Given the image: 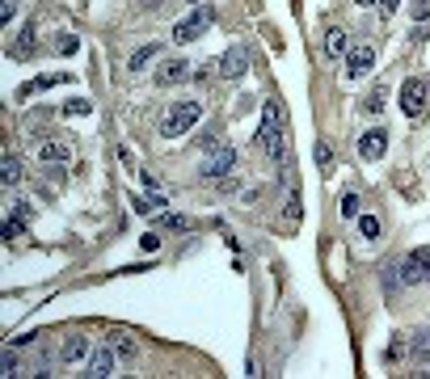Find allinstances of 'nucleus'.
Segmentation results:
<instances>
[{"instance_id": "6e6552de", "label": "nucleus", "mask_w": 430, "mask_h": 379, "mask_svg": "<svg viewBox=\"0 0 430 379\" xmlns=\"http://www.w3.org/2000/svg\"><path fill=\"white\" fill-rule=\"evenodd\" d=\"M372 63H376V47H350L346 51V76H363V72H372Z\"/></svg>"}, {"instance_id": "9b49d317", "label": "nucleus", "mask_w": 430, "mask_h": 379, "mask_svg": "<svg viewBox=\"0 0 430 379\" xmlns=\"http://www.w3.org/2000/svg\"><path fill=\"white\" fill-rule=\"evenodd\" d=\"M89 350H93V341H89L85 333H72V337L63 341V350H59V363H76V358H89Z\"/></svg>"}, {"instance_id": "f257e3e1", "label": "nucleus", "mask_w": 430, "mask_h": 379, "mask_svg": "<svg viewBox=\"0 0 430 379\" xmlns=\"http://www.w3.org/2000/svg\"><path fill=\"white\" fill-rule=\"evenodd\" d=\"M283 127H287V110H283V101L279 97H270L266 105H262V127H257V143H262V152L279 165L287 156V135H283Z\"/></svg>"}, {"instance_id": "0eeeda50", "label": "nucleus", "mask_w": 430, "mask_h": 379, "mask_svg": "<svg viewBox=\"0 0 430 379\" xmlns=\"http://www.w3.org/2000/svg\"><path fill=\"white\" fill-rule=\"evenodd\" d=\"M114 354H118L114 346H93V350H89V358H85V371H89L93 379L114 375Z\"/></svg>"}, {"instance_id": "473e14b6", "label": "nucleus", "mask_w": 430, "mask_h": 379, "mask_svg": "<svg viewBox=\"0 0 430 379\" xmlns=\"http://www.w3.org/2000/svg\"><path fill=\"white\" fill-rule=\"evenodd\" d=\"M350 4H359V9H367V4H376V0H350Z\"/></svg>"}, {"instance_id": "a211bd4d", "label": "nucleus", "mask_w": 430, "mask_h": 379, "mask_svg": "<svg viewBox=\"0 0 430 379\" xmlns=\"http://www.w3.org/2000/svg\"><path fill=\"white\" fill-rule=\"evenodd\" d=\"M0 177H4V186H17V182H21V160H17V156H4Z\"/></svg>"}, {"instance_id": "f03ea898", "label": "nucleus", "mask_w": 430, "mask_h": 379, "mask_svg": "<svg viewBox=\"0 0 430 379\" xmlns=\"http://www.w3.org/2000/svg\"><path fill=\"white\" fill-rule=\"evenodd\" d=\"M198 118H203V101H173L165 110V118H160V135L165 140H178V135L190 131Z\"/></svg>"}, {"instance_id": "7ed1b4c3", "label": "nucleus", "mask_w": 430, "mask_h": 379, "mask_svg": "<svg viewBox=\"0 0 430 379\" xmlns=\"http://www.w3.org/2000/svg\"><path fill=\"white\" fill-rule=\"evenodd\" d=\"M215 21V9L211 4H198L190 17H182L178 21V30H173V43H194V38H203V30Z\"/></svg>"}, {"instance_id": "a878e982", "label": "nucleus", "mask_w": 430, "mask_h": 379, "mask_svg": "<svg viewBox=\"0 0 430 379\" xmlns=\"http://www.w3.org/2000/svg\"><path fill=\"white\" fill-rule=\"evenodd\" d=\"M0 375H17V358H13V350H4V358H0Z\"/></svg>"}, {"instance_id": "9d476101", "label": "nucleus", "mask_w": 430, "mask_h": 379, "mask_svg": "<svg viewBox=\"0 0 430 379\" xmlns=\"http://www.w3.org/2000/svg\"><path fill=\"white\" fill-rule=\"evenodd\" d=\"M384 152H388V131H363L359 156H363V160H380Z\"/></svg>"}, {"instance_id": "ddd939ff", "label": "nucleus", "mask_w": 430, "mask_h": 379, "mask_svg": "<svg viewBox=\"0 0 430 379\" xmlns=\"http://www.w3.org/2000/svg\"><path fill=\"white\" fill-rule=\"evenodd\" d=\"M325 55H329V59H337V55H346V30H337V26H329V34H325Z\"/></svg>"}, {"instance_id": "20e7f679", "label": "nucleus", "mask_w": 430, "mask_h": 379, "mask_svg": "<svg viewBox=\"0 0 430 379\" xmlns=\"http://www.w3.org/2000/svg\"><path fill=\"white\" fill-rule=\"evenodd\" d=\"M396 270H401L396 279H401V283H409V286H414V283H430V244L414 249V253H409Z\"/></svg>"}, {"instance_id": "412c9836", "label": "nucleus", "mask_w": 430, "mask_h": 379, "mask_svg": "<svg viewBox=\"0 0 430 379\" xmlns=\"http://www.w3.org/2000/svg\"><path fill=\"white\" fill-rule=\"evenodd\" d=\"M110 346H114L118 354H131V350H135V341H131L127 333H110Z\"/></svg>"}, {"instance_id": "4468645a", "label": "nucleus", "mask_w": 430, "mask_h": 379, "mask_svg": "<svg viewBox=\"0 0 430 379\" xmlns=\"http://www.w3.org/2000/svg\"><path fill=\"white\" fill-rule=\"evenodd\" d=\"M414 363H418V367H426L430 363V325L414 337Z\"/></svg>"}, {"instance_id": "423d86ee", "label": "nucleus", "mask_w": 430, "mask_h": 379, "mask_svg": "<svg viewBox=\"0 0 430 379\" xmlns=\"http://www.w3.org/2000/svg\"><path fill=\"white\" fill-rule=\"evenodd\" d=\"M426 101H430V85H426V81H418V76H414V81H405V85H401V110H405L409 118H418V114L426 110Z\"/></svg>"}, {"instance_id": "6ab92c4d", "label": "nucleus", "mask_w": 430, "mask_h": 379, "mask_svg": "<svg viewBox=\"0 0 430 379\" xmlns=\"http://www.w3.org/2000/svg\"><path fill=\"white\" fill-rule=\"evenodd\" d=\"M359 232H363V240H380V219L376 215H359Z\"/></svg>"}, {"instance_id": "cd10ccee", "label": "nucleus", "mask_w": 430, "mask_h": 379, "mask_svg": "<svg viewBox=\"0 0 430 379\" xmlns=\"http://www.w3.org/2000/svg\"><path fill=\"white\" fill-rule=\"evenodd\" d=\"M156 244H160V237H156V232H148V237L140 240V249H143V253H156Z\"/></svg>"}, {"instance_id": "39448f33", "label": "nucleus", "mask_w": 430, "mask_h": 379, "mask_svg": "<svg viewBox=\"0 0 430 379\" xmlns=\"http://www.w3.org/2000/svg\"><path fill=\"white\" fill-rule=\"evenodd\" d=\"M232 165H237V152H232L228 143H220V147L203 160L198 177H203V182H220V177H228V173H232Z\"/></svg>"}, {"instance_id": "4be33fe9", "label": "nucleus", "mask_w": 430, "mask_h": 379, "mask_svg": "<svg viewBox=\"0 0 430 379\" xmlns=\"http://www.w3.org/2000/svg\"><path fill=\"white\" fill-rule=\"evenodd\" d=\"M384 101H388V89H384V85H380L376 93L367 97V110H372V114H380V110H384Z\"/></svg>"}, {"instance_id": "f8f14e48", "label": "nucleus", "mask_w": 430, "mask_h": 379, "mask_svg": "<svg viewBox=\"0 0 430 379\" xmlns=\"http://www.w3.org/2000/svg\"><path fill=\"white\" fill-rule=\"evenodd\" d=\"M156 81H160V85H182V81H190V63H186V59H169V63H160Z\"/></svg>"}, {"instance_id": "5701e85b", "label": "nucleus", "mask_w": 430, "mask_h": 379, "mask_svg": "<svg viewBox=\"0 0 430 379\" xmlns=\"http://www.w3.org/2000/svg\"><path fill=\"white\" fill-rule=\"evenodd\" d=\"M81 47V43H76V38H72V34H63V38H55V51H59V55H72V51Z\"/></svg>"}, {"instance_id": "b1692460", "label": "nucleus", "mask_w": 430, "mask_h": 379, "mask_svg": "<svg viewBox=\"0 0 430 379\" xmlns=\"http://www.w3.org/2000/svg\"><path fill=\"white\" fill-rule=\"evenodd\" d=\"M68 114L81 118V114H93V101H68Z\"/></svg>"}, {"instance_id": "c756f323", "label": "nucleus", "mask_w": 430, "mask_h": 379, "mask_svg": "<svg viewBox=\"0 0 430 379\" xmlns=\"http://www.w3.org/2000/svg\"><path fill=\"white\" fill-rule=\"evenodd\" d=\"M4 237H9V240L21 237V219H9V224H4Z\"/></svg>"}, {"instance_id": "7c9ffc66", "label": "nucleus", "mask_w": 430, "mask_h": 379, "mask_svg": "<svg viewBox=\"0 0 430 379\" xmlns=\"http://www.w3.org/2000/svg\"><path fill=\"white\" fill-rule=\"evenodd\" d=\"M430 13V0H414V17H418V21H422V17H426Z\"/></svg>"}, {"instance_id": "bb28decb", "label": "nucleus", "mask_w": 430, "mask_h": 379, "mask_svg": "<svg viewBox=\"0 0 430 379\" xmlns=\"http://www.w3.org/2000/svg\"><path fill=\"white\" fill-rule=\"evenodd\" d=\"M334 160V152H329V143H317V165H329Z\"/></svg>"}, {"instance_id": "aec40b11", "label": "nucleus", "mask_w": 430, "mask_h": 379, "mask_svg": "<svg viewBox=\"0 0 430 379\" xmlns=\"http://www.w3.org/2000/svg\"><path fill=\"white\" fill-rule=\"evenodd\" d=\"M342 215L346 219H359V194H342Z\"/></svg>"}, {"instance_id": "1a4fd4ad", "label": "nucleus", "mask_w": 430, "mask_h": 379, "mask_svg": "<svg viewBox=\"0 0 430 379\" xmlns=\"http://www.w3.org/2000/svg\"><path fill=\"white\" fill-rule=\"evenodd\" d=\"M245 72H249V55H245L240 47L224 51V59H220V76H224V81H240Z\"/></svg>"}, {"instance_id": "393cba45", "label": "nucleus", "mask_w": 430, "mask_h": 379, "mask_svg": "<svg viewBox=\"0 0 430 379\" xmlns=\"http://www.w3.org/2000/svg\"><path fill=\"white\" fill-rule=\"evenodd\" d=\"M384 358H388V363H396V358H405V341H401V337H396V341H392V346H388V354H384Z\"/></svg>"}, {"instance_id": "c85d7f7f", "label": "nucleus", "mask_w": 430, "mask_h": 379, "mask_svg": "<svg viewBox=\"0 0 430 379\" xmlns=\"http://www.w3.org/2000/svg\"><path fill=\"white\" fill-rule=\"evenodd\" d=\"M17 13V0H0V21H9Z\"/></svg>"}, {"instance_id": "dca6fc26", "label": "nucleus", "mask_w": 430, "mask_h": 379, "mask_svg": "<svg viewBox=\"0 0 430 379\" xmlns=\"http://www.w3.org/2000/svg\"><path fill=\"white\" fill-rule=\"evenodd\" d=\"M156 43H148V47H140L135 51V55H131V63H127V68H131V72H140V68H148V63H152V59H156Z\"/></svg>"}, {"instance_id": "2f4dec72", "label": "nucleus", "mask_w": 430, "mask_h": 379, "mask_svg": "<svg viewBox=\"0 0 430 379\" xmlns=\"http://www.w3.org/2000/svg\"><path fill=\"white\" fill-rule=\"evenodd\" d=\"M384 4V13H396V4H401V0H380Z\"/></svg>"}, {"instance_id": "2eb2a0df", "label": "nucleus", "mask_w": 430, "mask_h": 379, "mask_svg": "<svg viewBox=\"0 0 430 379\" xmlns=\"http://www.w3.org/2000/svg\"><path fill=\"white\" fill-rule=\"evenodd\" d=\"M59 81H63V76H39V81H30V85H21V101H26V97H34V93H43V89H51V85H59Z\"/></svg>"}, {"instance_id": "f3484780", "label": "nucleus", "mask_w": 430, "mask_h": 379, "mask_svg": "<svg viewBox=\"0 0 430 379\" xmlns=\"http://www.w3.org/2000/svg\"><path fill=\"white\" fill-rule=\"evenodd\" d=\"M39 160H47V165H55V160H72V152H68L63 143H43V152H39Z\"/></svg>"}]
</instances>
